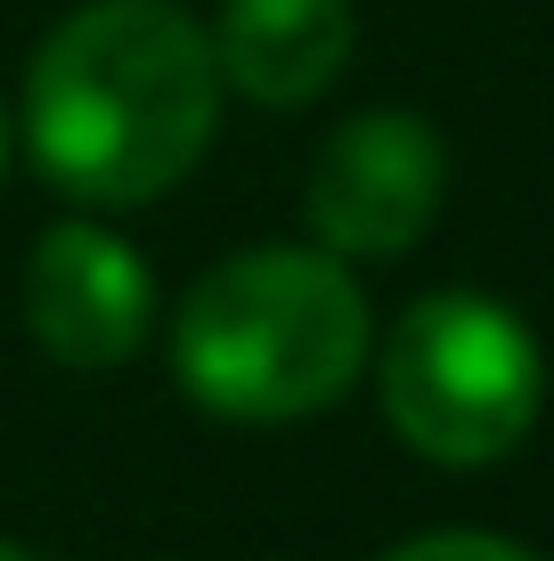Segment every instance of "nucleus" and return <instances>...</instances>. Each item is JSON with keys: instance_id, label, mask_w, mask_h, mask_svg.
Listing matches in <instances>:
<instances>
[{"instance_id": "obj_6", "label": "nucleus", "mask_w": 554, "mask_h": 561, "mask_svg": "<svg viewBox=\"0 0 554 561\" xmlns=\"http://www.w3.org/2000/svg\"><path fill=\"white\" fill-rule=\"evenodd\" d=\"M351 57V0H228L213 33L221 82L261 106H302Z\"/></svg>"}, {"instance_id": "obj_8", "label": "nucleus", "mask_w": 554, "mask_h": 561, "mask_svg": "<svg viewBox=\"0 0 554 561\" xmlns=\"http://www.w3.org/2000/svg\"><path fill=\"white\" fill-rule=\"evenodd\" d=\"M0 561H33V553H16V546H9V537H0Z\"/></svg>"}, {"instance_id": "obj_7", "label": "nucleus", "mask_w": 554, "mask_h": 561, "mask_svg": "<svg viewBox=\"0 0 554 561\" xmlns=\"http://www.w3.org/2000/svg\"><path fill=\"white\" fill-rule=\"evenodd\" d=\"M384 561H539V553L506 546V537H482V529H432V537H416V546H399Z\"/></svg>"}, {"instance_id": "obj_3", "label": "nucleus", "mask_w": 554, "mask_h": 561, "mask_svg": "<svg viewBox=\"0 0 554 561\" xmlns=\"http://www.w3.org/2000/svg\"><path fill=\"white\" fill-rule=\"evenodd\" d=\"M546 366L530 325L489 294H425L384 342V415L432 463H498L539 423Z\"/></svg>"}, {"instance_id": "obj_2", "label": "nucleus", "mask_w": 554, "mask_h": 561, "mask_svg": "<svg viewBox=\"0 0 554 561\" xmlns=\"http://www.w3.org/2000/svg\"><path fill=\"white\" fill-rule=\"evenodd\" d=\"M188 399L228 423H294L351 391L368 366V301L335 253H237L221 261L171 325Z\"/></svg>"}, {"instance_id": "obj_4", "label": "nucleus", "mask_w": 554, "mask_h": 561, "mask_svg": "<svg viewBox=\"0 0 554 561\" xmlns=\"http://www.w3.org/2000/svg\"><path fill=\"white\" fill-rule=\"evenodd\" d=\"M449 187L441 130L425 114H359L310 163V228L335 253H408Z\"/></svg>"}, {"instance_id": "obj_1", "label": "nucleus", "mask_w": 554, "mask_h": 561, "mask_svg": "<svg viewBox=\"0 0 554 561\" xmlns=\"http://www.w3.org/2000/svg\"><path fill=\"white\" fill-rule=\"evenodd\" d=\"M221 123L213 42L171 0H90L25 66L33 163L82 204H147Z\"/></svg>"}, {"instance_id": "obj_9", "label": "nucleus", "mask_w": 554, "mask_h": 561, "mask_svg": "<svg viewBox=\"0 0 554 561\" xmlns=\"http://www.w3.org/2000/svg\"><path fill=\"white\" fill-rule=\"evenodd\" d=\"M0 163H9V123H0Z\"/></svg>"}, {"instance_id": "obj_5", "label": "nucleus", "mask_w": 554, "mask_h": 561, "mask_svg": "<svg viewBox=\"0 0 554 561\" xmlns=\"http://www.w3.org/2000/svg\"><path fill=\"white\" fill-rule=\"evenodd\" d=\"M147 261L90 220H57L25 261V325L57 366H123L147 334Z\"/></svg>"}]
</instances>
